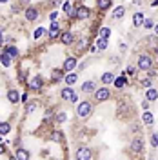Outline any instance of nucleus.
<instances>
[{"instance_id": "obj_27", "label": "nucleus", "mask_w": 158, "mask_h": 160, "mask_svg": "<svg viewBox=\"0 0 158 160\" xmlns=\"http://www.w3.org/2000/svg\"><path fill=\"white\" fill-rule=\"evenodd\" d=\"M124 13H125V9H124V7H116V9H115V13H113V16H115V18H122V16H124Z\"/></svg>"}, {"instance_id": "obj_6", "label": "nucleus", "mask_w": 158, "mask_h": 160, "mask_svg": "<svg viewBox=\"0 0 158 160\" xmlns=\"http://www.w3.org/2000/svg\"><path fill=\"white\" fill-rule=\"evenodd\" d=\"M142 147H144V144H142L140 138H133V142H131V151L133 153H140Z\"/></svg>"}, {"instance_id": "obj_35", "label": "nucleus", "mask_w": 158, "mask_h": 160, "mask_svg": "<svg viewBox=\"0 0 158 160\" xmlns=\"http://www.w3.org/2000/svg\"><path fill=\"white\" fill-rule=\"evenodd\" d=\"M51 77H53V78L56 80V78H60V77H62V71H58V69H55V71L51 73Z\"/></svg>"}, {"instance_id": "obj_22", "label": "nucleus", "mask_w": 158, "mask_h": 160, "mask_svg": "<svg viewBox=\"0 0 158 160\" xmlns=\"http://www.w3.org/2000/svg\"><path fill=\"white\" fill-rule=\"evenodd\" d=\"M113 80H115V77H113L111 73H104V75H102V82H104V84H111Z\"/></svg>"}, {"instance_id": "obj_25", "label": "nucleus", "mask_w": 158, "mask_h": 160, "mask_svg": "<svg viewBox=\"0 0 158 160\" xmlns=\"http://www.w3.org/2000/svg\"><path fill=\"white\" fill-rule=\"evenodd\" d=\"M109 35H111V31H109V28H102V29H100V38H104V40H107V38H109Z\"/></svg>"}, {"instance_id": "obj_37", "label": "nucleus", "mask_w": 158, "mask_h": 160, "mask_svg": "<svg viewBox=\"0 0 158 160\" xmlns=\"http://www.w3.org/2000/svg\"><path fill=\"white\" fill-rule=\"evenodd\" d=\"M142 107H144V109H149V100H144V102H142Z\"/></svg>"}, {"instance_id": "obj_44", "label": "nucleus", "mask_w": 158, "mask_h": 160, "mask_svg": "<svg viewBox=\"0 0 158 160\" xmlns=\"http://www.w3.org/2000/svg\"><path fill=\"white\" fill-rule=\"evenodd\" d=\"M9 160H16V158H9Z\"/></svg>"}, {"instance_id": "obj_14", "label": "nucleus", "mask_w": 158, "mask_h": 160, "mask_svg": "<svg viewBox=\"0 0 158 160\" xmlns=\"http://www.w3.org/2000/svg\"><path fill=\"white\" fill-rule=\"evenodd\" d=\"M58 29H60V26H58V22H51V29H49V36H51V38H55V36L58 35Z\"/></svg>"}, {"instance_id": "obj_4", "label": "nucleus", "mask_w": 158, "mask_h": 160, "mask_svg": "<svg viewBox=\"0 0 158 160\" xmlns=\"http://www.w3.org/2000/svg\"><path fill=\"white\" fill-rule=\"evenodd\" d=\"M151 65H153V60L147 57V55H142L140 58H138V67H140V69H151Z\"/></svg>"}, {"instance_id": "obj_18", "label": "nucleus", "mask_w": 158, "mask_h": 160, "mask_svg": "<svg viewBox=\"0 0 158 160\" xmlns=\"http://www.w3.org/2000/svg\"><path fill=\"white\" fill-rule=\"evenodd\" d=\"M40 104H38V100H31V102H27V106H26V111L27 113H33V111H36V107H38Z\"/></svg>"}, {"instance_id": "obj_9", "label": "nucleus", "mask_w": 158, "mask_h": 160, "mask_svg": "<svg viewBox=\"0 0 158 160\" xmlns=\"http://www.w3.org/2000/svg\"><path fill=\"white\" fill-rule=\"evenodd\" d=\"M75 65H76V58H67V60L64 62V69H65V71H73Z\"/></svg>"}, {"instance_id": "obj_43", "label": "nucleus", "mask_w": 158, "mask_h": 160, "mask_svg": "<svg viewBox=\"0 0 158 160\" xmlns=\"http://www.w3.org/2000/svg\"><path fill=\"white\" fill-rule=\"evenodd\" d=\"M0 142H2V135H0Z\"/></svg>"}, {"instance_id": "obj_30", "label": "nucleus", "mask_w": 158, "mask_h": 160, "mask_svg": "<svg viewBox=\"0 0 158 160\" xmlns=\"http://www.w3.org/2000/svg\"><path fill=\"white\" fill-rule=\"evenodd\" d=\"M151 146H153V147L158 146V133H154V135L151 136Z\"/></svg>"}, {"instance_id": "obj_33", "label": "nucleus", "mask_w": 158, "mask_h": 160, "mask_svg": "<svg viewBox=\"0 0 158 160\" xmlns=\"http://www.w3.org/2000/svg\"><path fill=\"white\" fill-rule=\"evenodd\" d=\"M144 26H145V28H154V22H153L151 18H147V20H144Z\"/></svg>"}, {"instance_id": "obj_38", "label": "nucleus", "mask_w": 158, "mask_h": 160, "mask_svg": "<svg viewBox=\"0 0 158 160\" xmlns=\"http://www.w3.org/2000/svg\"><path fill=\"white\" fill-rule=\"evenodd\" d=\"M144 86H145V87H151V80L145 78V80H144Z\"/></svg>"}, {"instance_id": "obj_1", "label": "nucleus", "mask_w": 158, "mask_h": 160, "mask_svg": "<svg viewBox=\"0 0 158 160\" xmlns=\"http://www.w3.org/2000/svg\"><path fill=\"white\" fill-rule=\"evenodd\" d=\"M91 111H93V106L89 104V102H82L78 106V117L80 118H87L89 115H91Z\"/></svg>"}, {"instance_id": "obj_29", "label": "nucleus", "mask_w": 158, "mask_h": 160, "mask_svg": "<svg viewBox=\"0 0 158 160\" xmlns=\"http://www.w3.org/2000/svg\"><path fill=\"white\" fill-rule=\"evenodd\" d=\"M67 120V115H65V113H58V115H56V122H65Z\"/></svg>"}, {"instance_id": "obj_34", "label": "nucleus", "mask_w": 158, "mask_h": 160, "mask_svg": "<svg viewBox=\"0 0 158 160\" xmlns=\"http://www.w3.org/2000/svg\"><path fill=\"white\" fill-rule=\"evenodd\" d=\"M60 138H62L60 133H53V135H51V140H55V142H60Z\"/></svg>"}, {"instance_id": "obj_28", "label": "nucleus", "mask_w": 158, "mask_h": 160, "mask_svg": "<svg viewBox=\"0 0 158 160\" xmlns=\"http://www.w3.org/2000/svg\"><path fill=\"white\" fill-rule=\"evenodd\" d=\"M96 48H98V49H105V48H107V40L98 38V40H96Z\"/></svg>"}, {"instance_id": "obj_20", "label": "nucleus", "mask_w": 158, "mask_h": 160, "mask_svg": "<svg viewBox=\"0 0 158 160\" xmlns=\"http://www.w3.org/2000/svg\"><path fill=\"white\" fill-rule=\"evenodd\" d=\"M0 60H2V64H4L6 67H9V65H11V57H9L7 53H2V55H0Z\"/></svg>"}, {"instance_id": "obj_16", "label": "nucleus", "mask_w": 158, "mask_h": 160, "mask_svg": "<svg viewBox=\"0 0 158 160\" xmlns=\"http://www.w3.org/2000/svg\"><path fill=\"white\" fill-rule=\"evenodd\" d=\"M73 40H75V36L69 33V31H67V33H64L62 35V42L65 44V45H69V44H73Z\"/></svg>"}, {"instance_id": "obj_12", "label": "nucleus", "mask_w": 158, "mask_h": 160, "mask_svg": "<svg viewBox=\"0 0 158 160\" xmlns=\"http://www.w3.org/2000/svg\"><path fill=\"white\" fill-rule=\"evenodd\" d=\"M7 98H9V102L16 104V102L20 100V93H18V91H15V89H11L9 93H7Z\"/></svg>"}, {"instance_id": "obj_7", "label": "nucleus", "mask_w": 158, "mask_h": 160, "mask_svg": "<svg viewBox=\"0 0 158 160\" xmlns=\"http://www.w3.org/2000/svg\"><path fill=\"white\" fill-rule=\"evenodd\" d=\"M75 16H76L78 20H84V18H87V16H89V9L82 6V7H78V9H76V15H75Z\"/></svg>"}, {"instance_id": "obj_19", "label": "nucleus", "mask_w": 158, "mask_h": 160, "mask_svg": "<svg viewBox=\"0 0 158 160\" xmlns=\"http://www.w3.org/2000/svg\"><path fill=\"white\" fill-rule=\"evenodd\" d=\"M16 160H29V153L26 149H18L16 151Z\"/></svg>"}, {"instance_id": "obj_45", "label": "nucleus", "mask_w": 158, "mask_h": 160, "mask_svg": "<svg viewBox=\"0 0 158 160\" xmlns=\"http://www.w3.org/2000/svg\"><path fill=\"white\" fill-rule=\"evenodd\" d=\"M151 160H153V158H151Z\"/></svg>"}, {"instance_id": "obj_31", "label": "nucleus", "mask_w": 158, "mask_h": 160, "mask_svg": "<svg viewBox=\"0 0 158 160\" xmlns=\"http://www.w3.org/2000/svg\"><path fill=\"white\" fill-rule=\"evenodd\" d=\"M42 35H46V29H44V28H38V29L35 31V38H40Z\"/></svg>"}, {"instance_id": "obj_26", "label": "nucleus", "mask_w": 158, "mask_h": 160, "mask_svg": "<svg viewBox=\"0 0 158 160\" xmlns=\"http://www.w3.org/2000/svg\"><path fill=\"white\" fill-rule=\"evenodd\" d=\"M6 53H7L11 58H16V57H18V49H16V48H7Z\"/></svg>"}, {"instance_id": "obj_3", "label": "nucleus", "mask_w": 158, "mask_h": 160, "mask_svg": "<svg viewBox=\"0 0 158 160\" xmlns=\"http://www.w3.org/2000/svg\"><path fill=\"white\" fill-rule=\"evenodd\" d=\"M62 98L67 102H76V93L71 87H65V89H62Z\"/></svg>"}, {"instance_id": "obj_36", "label": "nucleus", "mask_w": 158, "mask_h": 160, "mask_svg": "<svg viewBox=\"0 0 158 160\" xmlns=\"http://www.w3.org/2000/svg\"><path fill=\"white\" fill-rule=\"evenodd\" d=\"M85 44H87V40H85V38H84V40H82V42L78 44V49H80V51H82V49L85 48Z\"/></svg>"}, {"instance_id": "obj_2", "label": "nucleus", "mask_w": 158, "mask_h": 160, "mask_svg": "<svg viewBox=\"0 0 158 160\" xmlns=\"http://www.w3.org/2000/svg\"><path fill=\"white\" fill-rule=\"evenodd\" d=\"M91 156H93V153H91V149H89V147H78L76 160H91Z\"/></svg>"}, {"instance_id": "obj_11", "label": "nucleus", "mask_w": 158, "mask_h": 160, "mask_svg": "<svg viewBox=\"0 0 158 160\" xmlns=\"http://www.w3.org/2000/svg\"><path fill=\"white\" fill-rule=\"evenodd\" d=\"M24 15H26V18H27L29 22H33V20L38 16V11H36V9H33V7H29V9H26V13H24Z\"/></svg>"}, {"instance_id": "obj_15", "label": "nucleus", "mask_w": 158, "mask_h": 160, "mask_svg": "<svg viewBox=\"0 0 158 160\" xmlns=\"http://www.w3.org/2000/svg\"><path fill=\"white\" fill-rule=\"evenodd\" d=\"M142 120H144V124H145V126H151L154 118H153V115H151L149 111H144V115H142Z\"/></svg>"}, {"instance_id": "obj_23", "label": "nucleus", "mask_w": 158, "mask_h": 160, "mask_svg": "<svg viewBox=\"0 0 158 160\" xmlns=\"http://www.w3.org/2000/svg\"><path fill=\"white\" fill-rule=\"evenodd\" d=\"M75 82H76V75H75V73H71V75L65 77V84H67V86H73Z\"/></svg>"}, {"instance_id": "obj_32", "label": "nucleus", "mask_w": 158, "mask_h": 160, "mask_svg": "<svg viewBox=\"0 0 158 160\" xmlns=\"http://www.w3.org/2000/svg\"><path fill=\"white\" fill-rule=\"evenodd\" d=\"M115 84H116V87H122V86L125 84V78H124V77H120V78H116V80H115Z\"/></svg>"}, {"instance_id": "obj_42", "label": "nucleus", "mask_w": 158, "mask_h": 160, "mask_svg": "<svg viewBox=\"0 0 158 160\" xmlns=\"http://www.w3.org/2000/svg\"><path fill=\"white\" fill-rule=\"evenodd\" d=\"M154 31H156V35H158V24H156V26H154Z\"/></svg>"}, {"instance_id": "obj_39", "label": "nucleus", "mask_w": 158, "mask_h": 160, "mask_svg": "<svg viewBox=\"0 0 158 160\" xmlns=\"http://www.w3.org/2000/svg\"><path fill=\"white\" fill-rule=\"evenodd\" d=\"M56 16H58V13H56V11H53V13H51V20H55Z\"/></svg>"}, {"instance_id": "obj_40", "label": "nucleus", "mask_w": 158, "mask_h": 160, "mask_svg": "<svg viewBox=\"0 0 158 160\" xmlns=\"http://www.w3.org/2000/svg\"><path fill=\"white\" fill-rule=\"evenodd\" d=\"M4 42V36H2V33H0V44H2Z\"/></svg>"}, {"instance_id": "obj_21", "label": "nucleus", "mask_w": 158, "mask_h": 160, "mask_svg": "<svg viewBox=\"0 0 158 160\" xmlns=\"http://www.w3.org/2000/svg\"><path fill=\"white\" fill-rule=\"evenodd\" d=\"M9 131H11V126H9V124H6V122L0 124V135H2V136H4V135H7Z\"/></svg>"}, {"instance_id": "obj_10", "label": "nucleus", "mask_w": 158, "mask_h": 160, "mask_svg": "<svg viewBox=\"0 0 158 160\" xmlns=\"http://www.w3.org/2000/svg\"><path fill=\"white\" fill-rule=\"evenodd\" d=\"M42 84H44V80H42L40 77H35L33 80H29V87H31V89H40Z\"/></svg>"}, {"instance_id": "obj_5", "label": "nucleus", "mask_w": 158, "mask_h": 160, "mask_svg": "<svg viewBox=\"0 0 158 160\" xmlns=\"http://www.w3.org/2000/svg\"><path fill=\"white\" fill-rule=\"evenodd\" d=\"M109 95H111V93H109V89H105V87H104V89H98V91H96L95 98H96L98 102H102V100H107V98H109Z\"/></svg>"}, {"instance_id": "obj_17", "label": "nucleus", "mask_w": 158, "mask_h": 160, "mask_svg": "<svg viewBox=\"0 0 158 160\" xmlns=\"http://www.w3.org/2000/svg\"><path fill=\"white\" fill-rule=\"evenodd\" d=\"M156 98H158V91L156 89H149L147 93H145V100L151 102V100H156Z\"/></svg>"}, {"instance_id": "obj_41", "label": "nucleus", "mask_w": 158, "mask_h": 160, "mask_svg": "<svg viewBox=\"0 0 158 160\" xmlns=\"http://www.w3.org/2000/svg\"><path fill=\"white\" fill-rule=\"evenodd\" d=\"M4 153V146H0V155H2Z\"/></svg>"}, {"instance_id": "obj_13", "label": "nucleus", "mask_w": 158, "mask_h": 160, "mask_svg": "<svg viewBox=\"0 0 158 160\" xmlns=\"http://www.w3.org/2000/svg\"><path fill=\"white\" fill-rule=\"evenodd\" d=\"M95 87H96L95 82H85V84H82V91H84V93H91V91H95Z\"/></svg>"}, {"instance_id": "obj_8", "label": "nucleus", "mask_w": 158, "mask_h": 160, "mask_svg": "<svg viewBox=\"0 0 158 160\" xmlns=\"http://www.w3.org/2000/svg\"><path fill=\"white\" fill-rule=\"evenodd\" d=\"M144 24V15L142 13H134V16H133V26L134 28H140Z\"/></svg>"}, {"instance_id": "obj_24", "label": "nucleus", "mask_w": 158, "mask_h": 160, "mask_svg": "<svg viewBox=\"0 0 158 160\" xmlns=\"http://www.w3.org/2000/svg\"><path fill=\"white\" fill-rule=\"evenodd\" d=\"M98 7H100V9L111 7V0H98Z\"/></svg>"}]
</instances>
